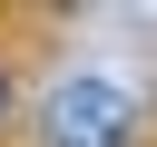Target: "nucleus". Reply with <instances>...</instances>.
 Returning a JSON list of instances; mask_svg holds the SVG:
<instances>
[{"mask_svg":"<svg viewBox=\"0 0 157 147\" xmlns=\"http://www.w3.org/2000/svg\"><path fill=\"white\" fill-rule=\"evenodd\" d=\"M137 137V98L118 78H59L49 88V147H128Z\"/></svg>","mask_w":157,"mask_h":147,"instance_id":"obj_1","label":"nucleus"}]
</instances>
